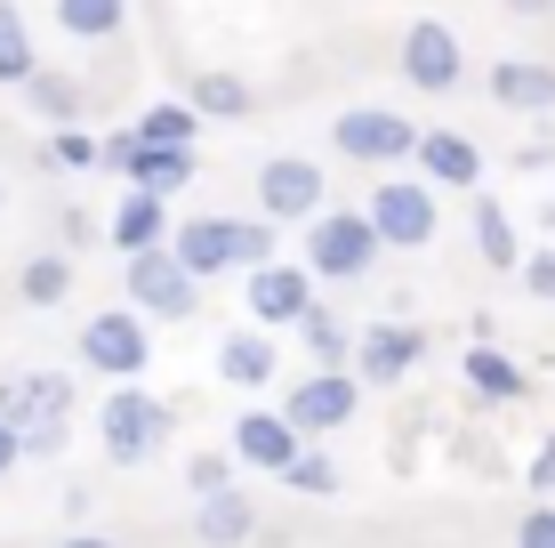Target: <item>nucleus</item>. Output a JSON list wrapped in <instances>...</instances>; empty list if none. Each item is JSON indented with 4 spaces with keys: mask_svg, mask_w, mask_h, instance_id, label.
<instances>
[{
    "mask_svg": "<svg viewBox=\"0 0 555 548\" xmlns=\"http://www.w3.org/2000/svg\"><path fill=\"white\" fill-rule=\"evenodd\" d=\"M306 307H314V275H306V267H258L250 275V315H258V323H291L298 331Z\"/></svg>",
    "mask_w": 555,
    "mask_h": 548,
    "instance_id": "a211bd4d",
    "label": "nucleus"
},
{
    "mask_svg": "<svg viewBox=\"0 0 555 548\" xmlns=\"http://www.w3.org/2000/svg\"><path fill=\"white\" fill-rule=\"evenodd\" d=\"M378 226L362 218V211H322L314 226H306V275H322V282H362L378 267Z\"/></svg>",
    "mask_w": 555,
    "mask_h": 548,
    "instance_id": "f03ea898",
    "label": "nucleus"
},
{
    "mask_svg": "<svg viewBox=\"0 0 555 548\" xmlns=\"http://www.w3.org/2000/svg\"><path fill=\"white\" fill-rule=\"evenodd\" d=\"M483 89L507 113H555V65H540V56H500L483 73Z\"/></svg>",
    "mask_w": 555,
    "mask_h": 548,
    "instance_id": "2eb2a0df",
    "label": "nucleus"
},
{
    "mask_svg": "<svg viewBox=\"0 0 555 548\" xmlns=\"http://www.w3.org/2000/svg\"><path fill=\"white\" fill-rule=\"evenodd\" d=\"M524 484H531V500H555V436L531 451V476H524Z\"/></svg>",
    "mask_w": 555,
    "mask_h": 548,
    "instance_id": "e433bc0d",
    "label": "nucleus"
},
{
    "mask_svg": "<svg viewBox=\"0 0 555 548\" xmlns=\"http://www.w3.org/2000/svg\"><path fill=\"white\" fill-rule=\"evenodd\" d=\"M25 105L41 113L49 129H73V113H81V89H73L65 73H33V81H25Z\"/></svg>",
    "mask_w": 555,
    "mask_h": 548,
    "instance_id": "c85d7f7f",
    "label": "nucleus"
},
{
    "mask_svg": "<svg viewBox=\"0 0 555 548\" xmlns=\"http://www.w3.org/2000/svg\"><path fill=\"white\" fill-rule=\"evenodd\" d=\"M298 339H306V355H314V371H347V364H354V331L338 323V315L322 307V298L298 315Z\"/></svg>",
    "mask_w": 555,
    "mask_h": 548,
    "instance_id": "393cba45",
    "label": "nucleus"
},
{
    "mask_svg": "<svg viewBox=\"0 0 555 548\" xmlns=\"http://www.w3.org/2000/svg\"><path fill=\"white\" fill-rule=\"evenodd\" d=\"M234 451H194V460H185V493L194 500H209V493H234Z\"/></svg>",
    "mask_w": 555,
    "mask_h": 548,
    "instance_id": "c756f323",
    "label": "nucleus"
},
{
    "mask_svg": "<svg viewBox=\"0 0 555 548\" xmlns=\"http://www.w3.org/2000/svg\"><path fill=\"white\" fill-rule=\"evenodd\" d=\"M225 451H234L242 468H258V476H282V468L306 451V436L282 420V411H258V404H250V411L234 420V444H225Z\"/></svg>",
    "mask_w": 555,
    "mask_h": 548,
    "instance_id": "f8f14e48",
    "label": "nucleus"
},
{
    "mask_svg": "<svg viewBox=\"0 0 555 548\" xmlns=\"http://www.w3.org/2000/svg\"><path fill=\"white\" fill-rule=\"evenodd\" d=\"M418 355H427V331L418 323H371L354 339V380L362 387H395L418 371Z\"/></svg>",
    "mask_w": 555,
    "mask_h": 548,
    "instance_id": "9b49d317",
    "label": "nucleus"
},
{
    "mask_svg": "<svg viewBox=\"0 0 555 548\" xmlns=\"http://www.w3.org/2000/svg\"><path fill=\"white\" fill-rule=\"evenodd\" d=\"M56 548H121V540H105V533H73V540H56Z\"/></svg>",
    "mask_w": 555,
    "mask_h": 548,
    "instance_id": "a19ab883",
    "label": "nucleus"
},
{
    "mask_svg": "<svg viewBox=\"0 0 555 548\" xmlns=\"http://www.w3.org/2000/svg\"><path fill=\"white\" fill-rule=\"evenodd\" d=\"M185 105L202 113V122H250V81H242V73H194V81H185Z\"/></svg>",
    "mask_w": 555,
    "mask_h": 548,
    "instance_id": "b1692460",
    "label": "nucleus"
},
{
    "mask_svg": "<svg viewBox=\"0 0 555 548\" xmlns=\"http://www.w3.org/2000/svg\"><path fill=\"white\" fill-rule=\"evenodd\" d=\"M16 460H25V436H16V428H9V420H0V476H9V468H16Z\"/></svg>",
    "mask_w": 555,
    "mask_h": 548,
    "instance_id": "58836bf2",
    "label": "nucleus"
},
{
    "mask_svg": "<svg viewBox=\"0 0 555 548\" xmlns=\"http://www.w3.org/2000/svg\"><path fill=\"white\" fill-rule=\"evenodd\" d=\"M362 404V380L354 371H306V380L282 395V420L298 428V436H331V428H347Z\"/></svg>",
    "mask_w": 555,
    "mask_h": 548,
    "instance_id": "1a4fd4ad",
    "label": "nucleus"
},
{
    "mask_svg": "<svg viewBox=\"0 0 555 548\" xmlns=\"http://www.w3.org/2000/svg\"><path fill=\"white\" fill-rule=\"evenodd\" d=\"M475 251H483V267L524 275V234H515L507 202H491V194H475Z\"/></svg>",
    "mask_w": 555,
    "mask_h": 548,
    "instance_id": "4be33fe9",
    "label": "nucleus"
},
{
    "mask_svg": "<svg viewBox=\"0 0 555 548\" xmlns=\"http://www.w3.org/2000/svg\"><path fill=\"white\" fill-rule=\"evenodd\" d=\"M500 9H507V16H547L555 0H500Z\"/></svg>",
    "mask_w": 555,
    "mask_h": 548,
    "instance_id": "ea45409f",
    "label": "nucleus"
},
{
    "mask_svg": "<svg viewBox=\"0 0 555 548\" xmlns=\"http://www.w3.org/2000/svg\"><path fill=\"white\" fill-rule=\"evenodd\" d=\"M33 73H41V56H33L25 9H16V0H0V81H9V89H25Z\"/></svg>",
    "mask_w": 555,
    "mask_h": 548,
    "instance_id": "cd10ccee",
    "label": "nucleus"
},
{
    "mask_svg": "<svg viewBox=\"0 0 555 548\" xmlns=\"http://www.w3.org/2000/svg\"><path fill=\"white\" fill-rule=\"evenodd\" d=\"M362 218L378 226V242L387 251H427L435 226H443V211H435V186L427 178H378L371 202H362Z\"/></svg>",
    "mask_w": 555,
    "mask_h": 548,
    "instance_id": "7ed1b4c3",
    "label": "nucleus"
},
{
    "mask_svg": "<svg viewBox=\"0 0 555 548\" xmlns=\"http://www.w3.org/2000/svg\"><path fill=\"white\" fill-rule=\"evenodd\" d=\"M121 307H138L145 323H185V315L202 307V282L185 275L178 251L162 242V251H138V258L121 267Z\"/></svg>",
    "mask_w": 555,
    "mask_h": 548,
    "instance_id": "f257e3e1",
    "label": "nucleus"
},
{
    "mask_svg": "<svg viewBox=\"0 0 555 548\" xmlns=\"http://www.w3.org/2000/svg\"><path fill=\"white\" fill-rule=\"evenodd\" d=\"M73 355H81L89 371H105V380H138V371L153 364V331H145V315L138 307H105V315H89L81 339H73Z\"/></svg>",
    "mask_w": 555,
    "mask_h": 548,
    "instance_id": "20e7f679",
    "label": "nucleus"
},
{
    "mask_svg": "<svg viewBox=\"0 0 555 548\" xmlns=\"http://www.w3.org/2000/svg\"><path fill=\"white\" fill-rule=\"evenodd\" d=\"M258 533V508H250V493H209V500H194V540L202 548H242Z\"/></svg>",
    "mask_w": 555,
    "mask_h": 548,
    "instance_id": "6ab92c4d",
    "label": "nucleus"
},
{
    "mask_svg": "<svg viewBox=\"0 0 555 548\" xmlns=\"http://www.w3.org/2000/svg\"><path fill=\"white\" fill-rule=\"evenodd\" d=\"M105 234H113V251H121V258H138V251H162V242L178 234V226H169V202H162V194L129 186V194H121V211L105 218Z\"/></svg>",
    "mask_w": 555,
    "mask_h": 548,
    "instance_id": "f3484780",
    "label": "nucleus"
},
{
    "mask_svg": "<svg viewBox=\"0 0 555 548\" xmlns=\"http://www.w3.org/2000/svg\"><path fill=\"white\" fill-rule=\"evenodd\" d=\"M65 436H73L65 420H41V428H25V460H56V451H65Z\"/></svg>",
    "mask_w": 555,
    "mask_h": 548,
    "instance_id": "c9c22d12",
    "label": "nucleus"
},
{
    "mask_svg": "<svg viewBox=\"0 0 555 548\" xmlns=\"http://www.w3.org/2000/svg\"><path fill=\"white\" fill-rule=\"evenodd\" d=\"M258 211L274 218V226H314L322 211H331L322 162H306V154H274V162H258Z\"/></svg>",
    "mask_w": 555,
    "mask_h": 548,
    "instance_id": "423d86ee",
    "label": "nucleus"
},
{
    "mask_svg": "<svg viewBox=\"0 0 555 548\" xmlns=\"http://www.w3.org/2000/svg\"><path fill=\"white\" fill-rule=\"evenodd\" d=\"M169 251H178V267L194 275V282L242 275V267H234V218H185L178 234H169Z\"/></svg>",
    "mask_w": 555,
    "mask_h": 548,
    "instance_id": "4468645a",
    "label": "nucleus"
},
{
    "mask_svg": "<svg viewBox=\"0 0 555 548\" xmlns=\"http://www.w3.org/2000/svg\"><path fill=\"white\" fill-rule=\"evenodd\" d=\"M41 169H98V138H81V129H49Z\"/></svg>",
    "mask_w": 555,
    "mask_h": 548,
    "instance_id": "2f4dec72",
    "label": "nucleus"
},
{
    "mask_svg": "<svg viewBox=\"0 0 555 548\" xmlns=\"http://www.w3.org/2000/svg\"><path fill=\"white\" fill-rule=\"evenodd\" d=\"M331 145L347 162H411L418 154V129L403 122V113H387V105H354V113H338L331 122Z\"/></svg>",
    "mask_w": 555,
    "mask_h": 548,
    "instance_id": "6e6552de",
    "label": "nucleus"
},
{
    "mask_svg": "<svg viewBox=\"0 0 555 548\" xmlns=\"http://www.w3.org/2000/svg\"><path fill=\"white\" fill-rule=\"evenodd\" d=\"M418 169H427V186H443V194H475L483 186V145L467 138V129H418Z\"/></svg>",
    "mask_w": 555,
    "mask_h": 548,
    "instance_id": "ddd939ff",
    "label": "nucleus"
},
{
    "mask_svg": "<svg viewBox=\"0 0 555 548\" xmlns=\"http://www.w3.org/2000/svg\"><path fill=\"white\" fill-rule=\"evenodd\" d=\"M524 291L555 307V251H524Z\"/></svg>",
    "mask_w": 555,
    "mask_h": 548,
    "instance_id": "f704fd0d",
    "label": "nucleus"
},
{
    "mask_svg": "<svg viewBox=\"0 0 555 548\" xmlns=\"http://www.w3.org/2000/svg\"><path fill=\"white\" fill-rule=\"evenodd\" d=\"M459 380H467L475 404H524V395H531V371L515 364V355H500L491 339H475V347L459 355Z\"/></svg>",
    "mask_w": 555,
    "mask_h": 548,
    "instance_id": "dca6fc26",
    "label": "nucleus"
},
{
    "mask_svg": "<svg viewBox=\"0 0 555 548\" xmlns=\"http://www.w3.org/2000/svg\"><path fill=\"white\" fill-rule=\"evenodd\" d=\"M16 298H25L33 315L65 307V298H73V251H41V258H25V267H16Z\"/></svg>",
    "mask_w": 555,
    "mask_h": 548,
    "instance_id": "5701e85b",
    "label": "nucleus"
},
{
    "mask_svg": "<svg viewBox=\"0 0 555 548\" xmlns=\"http://www.w3.org/2000/svg\"><path fill=\"white\" fill-rule=\"evenodd\" d=\"M0 420L16 436L41 420H73V371H0Z\"/></svg>",
    "mask_w": 555,
    "mask_h": 548,
    "instance_id": "9d476101",
    "label": "nucleus"
},
{
    "mask_svg": "<svg viewBox=\"0 0 555 548\" xmlns=\"http://www.w3.org/2000/svg\"><path fill=\"white\" fill-rule=\"evenodd\" d=\"M234 267H242V275L274 267V226H250V218H234Z\"/></svg>",
    "mask_w": 555,
    "mask_h": 548,
    "instance_id": "473e14b6",
    "label": "nucleus"
},
{
    "mask_svg": "<svg viewBox=\"0 0 555 548\" xmlns=\"http://www.w3.org/2000/svg\"><path fill=\"white\" fill-rule=\"evenodd\" d=\"M138 138H145V145H185V154H194L202 113L185 105V98H162V105H145V113H138Z\"/></svg>",
    "mask_w": 555,
    "mask_h": 548,
    "instance_id": "bb28decb",
    "label": "nucleus"
},
{
    "mask_svg": "<svg viewBox=\"0 0 555 548\" xmlns=\"http://www.w3.org/2000/svg\"><path fill=\"white\" fill-rule=\"evenodd\" d=\"M403 81L418 89V98H451V89L467 81V49H459V33L443 25V16H418V25L403 33Z\"/></svg>",
    "mask_w": 555,
    "mask_h": 548,
    "instance_id": "0eeeda50",
    "label": "nucleus"
},
{
    "mask_svg": "<svg viewBox=\"0 0 555 548\" xmlns=\"http://www.w3.org/2000/svg\"><path fill=\"white\" fill-rule=\"evenodd\" d=\"M129 25V0H56V33L73 41H113Z\"/></svg>",
    "mask_w": 555,
    "mask_h": 548,
    "instance_id": "a878e982",
    "label": "nucleus"
},
{
    "mask_svg": "<svg viewBox=\"0 0 555 548\" xmlns=\"http://www.w3.org/2000/svg\"><path fill=\"white\" fill-rule=\"evenodd\" d=\"M98 436H105V460H121V468H138V460H153V451L169 444V420L178 411L162 404V395H145V387H113V404L98 411Z\"/></svg>",
    "mask_w": 555,
    "mask_h": 548,
    "instance_id": "39448f33",
    "label": "nucleus"
},
{
    "mask_svg": "<svg viewBox=\"0 0 555 548\" xmlns=\"http://www.w3.org/2000/svg\"><path fill=\"white\" fill-rule=\"evenodd\" d=\"M194 169H202V162L185 154V145H145V138H138V154H129V169H121V178L169 202V194H178V186H194Z\"/></svg>",
    "mask_w": 555,
    "mask_h": 548,
    "instance_id": "412c9836",
    "label": "nucleus"
},
{
    "mask_svg": "<svg viewBox=\"0 0 555 548\" xmlns=\"http://www.w3.org/2000/svg\"><path fill=\"white\" fill-rule=\"evenodd\" d=\"M515 548H555V500H531L515 524Z\"/></svg>",
    "mask_w": 555,
    "mask_h": 548,
    "instance_id": "72a5a7b5",
    "label": "nucleus"
},
{
    "mask_svg": "<svg viewBox=\"0 0 555 548\" xmlns=\"http://www.w3.org/2000/svg\"><path fill=\"white\" fill-rule=\"evenodd\" d=\"M274 364H282V355H274V339H266V331H225L218 339V380L225 387H266V380H274Z\"/></svg>",
    "mask_w": 555,
    "mask_h": 548,
    "instance_id": "aec40b11",
    "label": "nucleus"
},
{
    "mask_svg": "<svg viewBox=\"0 0 555 548\" xmlns=\"http://www.w3.org/2000/svg\"><path fill=\"white\" fill-rule=\"evenodd\" d=\"M282 484H291V493H314V500H331V493H338V460H331V451H298V460L282 468Z\"/></svg>",
    "mask_w": 555,
    "mask_h": 548,
    "instance_id": "7c9ffc66",
    "label": "nucleus"
},
{
    "mask_svg": "<svg viewBox=\"0 0 555 548\" xmlns=\"http://www.w3.org/2000/svg\"><path fill=\"white\" fill-rule=\"evenodd\" d=\"M0 202H9V194H0Z\"/></svg>",
    "mask_w": 555,
    "mask_h": 548,
    "instance_id": "79ce46f5",
    "label": "nucleus"
},
{
    "mask_svg": "<svg viewBox=\"0 0 555 548\" xmlns=\"http://www.w3.org/2000/svg\"><path fill=\"white\" fill-rule=\"evenodd\" d=\"M89 242H98V218H89V211H65V251H89Z\"/></svg>",
    "mask_w": 555,
    "mask_h": 548,
    "instance_id": "4c0bfd02",
    "label": "nucleus"
}]
</instances>
